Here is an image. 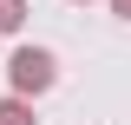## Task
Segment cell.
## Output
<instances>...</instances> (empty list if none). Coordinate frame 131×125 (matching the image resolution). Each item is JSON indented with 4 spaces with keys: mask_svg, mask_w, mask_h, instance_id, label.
Segmentation results:
<instances>
[{
    "mask_svg": "<svg viewBox=\"0 0 131 125\" xmlns=\"http://www.w3.org/2000/svg\"><path fill=\"white\" fill-rule=\"evenodd\" d=\"M59 79V59H52L46 46H13V59H7V86H13L20 99H39Z\"/></svg>",
    "mask_w": 131,
    "mask_h": 125,
    "instance_id": "6da1fadb",
    "label": "cell"
},
{
    "mask_svg": "<svg viewBox=\"0 0 131 125\" xmlns=\"http://www.w3.org/2000/svg\"><path fill=\"white\" fill-rule=\"evenodd\" d=\"M0 125H39V119H33V105H26V99H0Z\"/></svg>",
    "mask_w": 131,
    "mask_h": 125,
    "instance_id": "7a4b0ae2",
    "label": "cell"
},
{
    "mask_svg": "<svg viewBox=\"0 0 131 125\" xmlns=\"http://www.w3.org/2000/svg\"><path fill=\"white\" fill-rule=\"evenodd\" d=\"M26 26V0H0V33H20Z\"/></svg>",
    "mask_w": 131,
    "mask_h": 125,
    "instance_id": "3957f363",
    "label": "cell"
},
{
    "mask_svg": "<svg viewBox=\"0 0 131 125\" xmlns=\"http://www.w3.org/2000/svg\"><path fill=\"white\" fill-rule=\"evenodd\" d=\"M112 13H118V20H131V0H112Z\"/></svg>",
    "mask_w": 131,
    "mask_h": 125,
    "instance_id": "277c9868",
    "label": "cell"
},
{
    "mask_svg": "<svg viewBox=\"0 0 131 125\" xmlns=\"http://www.w3.org/2000/svg\"><path fill=\"white\" fill-rule=\"evenodd\" d=\"M72 7H85V0H72Z\"/></svg>",
    "mask_w": 131,
    "mask_h": 125,
    "instance_id": "5b68a950",
    "label": "cell"
}]
</instances>
